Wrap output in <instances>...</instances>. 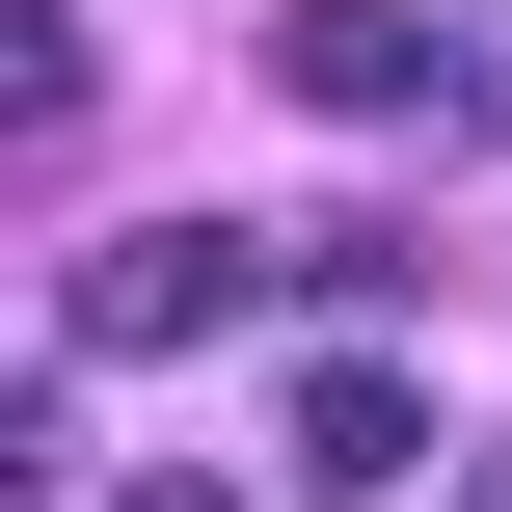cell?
<instances>
[{
	"label": "cell",
	"instance_id": "obj_1",
	"mask_svg": "<svg viewBox=\"0 0 512 512\" xmlns=\"http://www.w3.org/2000/svg\"><path fill=\"white\" fill-rule=\"evenodd\" d=\"M243 297H270V243H243V216H108V243L54 270V324H81V351H216Z\"/></svg>",
	"mask_w": 512,
	"mask_h": 512
},
{
	"label": "cell",
	"instance_id": "obj_2",
	"mask_svg": "<svg viewBox=\"0 0 512 512\" xmlns=\"http://www.w3.org/2000/svg\"><path fill=\"white\" fill-rule=\"evenodd\" d=\"M270 81H297L324 135H405V108H459L486 54H459L432 0H270Z\"/></svg>",
	"mask_w": 512,
	"mask_h": 512
},
{
	"label": "cell",
	"instance_id": "obj_3",
	"mask_svg": "<svg viewBox=\"0 0 512 512\" xmlns=\"http://www.w3.org/2000/svg\"><path fill=\"white\" fill-rule=\"evenodd\" d=\"M405 459H432V378H405V351H324V378H297V486H324V512H378Z\"/></svg>",
	"mask_w": 512,
	"mask_h": 512
},
{
	"label": "cell",
	"instance_id": "obj_4",
	"mask_svg": "<svg viewBox=\"0 0 512 512\" xmlns=\"http://www.w3.org/2000/svg\"><path fill=\"white\" fill-rule=\"evenodd\" d=\"M459 512H512V432H486V459H459Z\"/></svg>",
	"mask_w": 512,
	"mask_h": 512
},
{
	"label": "cell",
	"instance_id": "obj_5",
	"mask_svg": "<svg viewBox=\"0 0 512 512\" xmlns=\"http://www.w3.org/2000/svg\"><path fill=\"white\" fill-rule=\"evenodd\" d=\"M108 512H243V486H108Z\"/></svg>",
	"mask_w": 512,
	"mask_h": 512
}]
</instances>
